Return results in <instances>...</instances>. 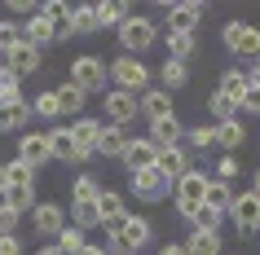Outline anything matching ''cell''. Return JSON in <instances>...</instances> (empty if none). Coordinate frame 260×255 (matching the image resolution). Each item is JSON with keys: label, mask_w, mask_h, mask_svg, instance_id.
Masks as SVG:
<instances>
[{"label": "cell", "mask_w": 260, "mask_h": 255, "mask_svg": "<svg viewBox=\"0 0 260 255\" xmlns=\"http://www.w3.org/2000/svg\"><path fill=\"white\" fill-rule=\"evenodd\" d=\"M36 255H62V251H57L53 242H49V246H36Z\"/></svg>", "instance_id": "52"}, {"label": "cell", "mask_w": 260, "mask_h": 255, "mask_svg": "<svg viewBox=\"0 0 260 255\" xmlns=\"http://www.w3.org/2000/svg\"><path fill=\"white\" fill-rule=\"evenodd\" d=\"M71 225L80 229V233L97 229V225H102V220H97V207H93V202H71Z\"/></svg>", "instance_id": "34"}, {"label": "cell", "mask_w": 260, "mask_h": 255, "mask_svg": "<svg viewBox=\"0 0 260 255\" xmlns=\"http://www.w3.org/2000/svg\"><path fill=\"white\" fill-rule=\"evenodd\" d=\"M212 136H216L225 150H234V145H243V141H247V128H243L238 119H230V123H212Z\"/></svg>", "instance_id": "31"}, {"label": "cell", "mask_w": 260, "mask_h": 255, "mask_svg": "<svg viewBox=\"0 0 260 255\" xmlns=\"http://www.w3.org/2000/svg\"><path fill=\"white\" fill-rule=\"evenodd\" d=\"M75 255H106V251H102V246H93V242H84V246H80Z\"/></svg>", "instance_id": "51"}, {"label": "cell", "mask_w": 260, "mask_h": 255, "mask_svg": "<svg viewBox=\"0 0 260 255\" xmlns=\"http://www.w3.org/2000/svg\"><path fill=\"white\" fill-rule=\"evenodd\" d=\"M18 97H22V80L0 66V101H18Z\"/></svg>", "instance_id": "41"}, {"label": "cell", "mask_w": 260, "mask_h": 255, "mask_svg": "<svg viewBox=\"0 0 260 255\" xmlns=\"http://www.w3.org/2000/svg\"><path fill=\"white\" fill-rule=\"evenodd\" d=\"M181 132H185L181 119L168 115V119H150V136H146V141H150L154 150H168V145H181Z\"/></svg>", "instance_id": "16"}, {"label": "cell", "mask_w": 260, "mask_h": 255, "mask_svg": "<svg viewBox=\"0 0 260 255\" xmlns=\"http://www.w3.org/2000/svg\"><path fill=\"white\" fill-rule=\"evenodd\" d=\"M5 185H36V172L14 159V163H5Z\"/></svg>", "instance_id": "39"}, {"label": "cell", "mask_w": 260, "mask_h": 255, "mask_svg": "<svg viewBox=\"0 0 260 255\" xmlns=\"http://www.w3.org/2000/svg\"><path fill=\"white\" fill-rule=\"evenodd\" d=\"M154 167H159L168 180H177V176L190 172V159H185V150H181V145H168V150H159V154H154Z\"/></svg>", "instance_id": "19"}, {"label": "cell", "mask_w": 260, "mask_h": 255, "mask_svg": "<svg viewBox=\"0 0 260 255\" xmlns=\"http://www.w3.org/2000/svg\"><path fill=\"white\" fill-rule=\"evenodd\" d=\"M230 202H234V189H230V180H207L203 207H212L216 215H225V211H230Z\"/></svg>", "instance_id": "25"}, {"label": "cell", "mask_w": 260, "mask_h": 255, "mask_svg": "<svg viewBox=\"0 0 260 255\" xmlns=\"http://www.w3.org/2000/svg\"><path fill=\"white\" fill-rule=\"evenodd\" d=\"M71 132V141H75V154L80 159H88V154H97V132H102V123L97 119H88V115H80V119L67 128Z\"/></svg>", "instance_id": "13"}, {"label": "cell", "mask_w": 260, "mask_h": 255, "mask_svg": "<svg viewBox=\"0 0 260 255\" xmlns=\"http://www.w3.org/2000/svg\"><path fill=\"white\" fill-rule=\"evenodd\" d=\"M230 215H234V229H238L243 238H256L260 233V198L251 194V189H247V194H234Z\"/></svg>", "instance_id": "6"}, {"label": "cell", "mask_w": 260, "mask_h": 255, "mask_svg": "<svg viewBox=\"0 0 260 255\" xmlns=\"http://www.w3.org/2000/svg\"><path fill=\"white\" fill-rule=\"evenodd\" d=\"M97 194H102L97 176H88V172H84V176H75V185H71V198H75V202H93Z\"/></svg>", "instance_id": "36"}, {"label": "cell", "mask_w": 260, "mask_h": 255, "mask_svg": "<svg viewBox=\"0 0 260 255\" xmlns=\"http://www.w3.org/2000/svg\"><path fill=\"white\" fill-rule=\"evenodd\" d=\"M238 110H251V115H260V88H247V97L238 101Z\"/></svg>", "instance_id": "48"}, {"label": "cell", "mask_w": 260, "mask_h": 255, "mask_svg": "<svg viewBox=\"0 0 260 255\" xmlns=\"http://www.w3.org/2000/svg\"><path fill=\"white\" fill-rule=\"evenodd\" d=\"M106 238L123 242V251L128 255H137L146 242H150V220L146 215H123L119 225H106Z\"/></svg>", "instance_id": "5"}, {"label": "cell", "mask_w": 260, "mask_h": 255, "mask_svg": "<svg viewBox=\"0 0 260 255\" xmlns=\"http://www.w3.org/2000/svg\"><path fill=\"white\" fill-rule=\"evenodd\" d=\"M207 180H212V176H207V172H194V167H190L185 176H177V180H172V194H177V211H181V220H190L194 207H203Z\"/></svg>", "instance_id": "3"}, {"label": "cell", "mask_w": 260, "mask_h": 255, "mask_svg": "<svg viewBox=\"0 0 260 255\" xmlns=\"http://www.w3.org/2000/svg\"><path fill=\"white\" fill-rule=\"evenodd\" d=\"M5 207H14V211H31L36 207V185H5Z\"/></svg>", "instance_id": "30"}, {"label": "cell", "mask_w": 260, "mask_h": 255, "mask_svg": "<svg viewBox=\"0 0 260 255\" xmlns=\"http://www.w3.org/2000/svg\"><path fill=\"white\" fill-rule=\"evenodd\" d=\"M185 255H220V233L216 229H190V242H181Z\"/></svg>", "instance_id": "20"}, {"label": "cell", "mask_w": 260, "mask_h": 255, "mask_svg": "<svg viewBox=\"0 0 260 255\" xmlns=\"http://www.w3.org/2000/svg\"><path fill=\"white\" fill-rule=\"evenodd\" d=\"M18 163H27L31 172L49 163V141H44V132H22L18 136Z\"/></svg>", "instance_id": "14"}, {"label": "cell", "mask_w": 260, "mask_h": 255, "mask_svg": "<svg viewBox=\"0 0 260 255\" xmlns=\"http://www.w3.org/2000/svg\"><path fill=\"white\" fill-rule=\"evenodd\" d=\"M93 207H97V220H102V225H119L123 215H133V211H128V202H123L115 189H102V194L93 198Z\"/></svg>", "instance_id": "18"}, {"label": "cell", "mask_w": 260, "mask_h": 255, "mask_svg": "<svg viewBox=\"0 0 260 255\" xmlns=\"http://www.w3.org/2000/svg\"><path fill=\"white\" fill-rule=\"evenodd\" d=\"M247 88H251V84H247V70L234 66V70H225V75H220V88H216V93H225L234 106H238V101L247 97Z\"/></svg>", "instance_id": "26"}, {"label": "cell", "mask_w": 260, "mask_h": 255, "mask_svg": "<svg viewBox=\"0 0 260 255\" xmlns=\"http://www.w3.org/2000/svg\"><path fill=\"white\" fill-rule=\"evenodd\" d=\"M53 246H57V251H62V255H75V251H80V246H84V233H80V229H75V225H67V229H62V233H57V238H53Z\"/></svg>", "instance_id": "38"}, {"label": "cell", "mask_w": 260, "mask_h": 255, "mask_svg": "<svg viewBox=\"0 0 260 255\" xmlns=\"http://www.w3.org/2000/svg\"><path fill=\"white\" fill-rule=\"evenodd\" d=\"M36 115H44V119H57V115H62V110H57V101H53V88H44L40 97H36Z\"/></svg>", "instance_id": "42"}, {"label": "cell", "mask_w": 260, "mask_h": 255, "mask_svg": "<svg viewBox=\"0 0 260 255\" xmlns=\"http://www.w3.org/2000/svg\"><path fill=\"white\" fill-rule=\"evenodd\" d=\"M230 176H238V159H234V154H220L216 176H212V180H230Z\"/></svg>", "instance_id": "46"}, {"label": "cell", "mask_w": 260, "mask_h": 255, "mask_svg": "<svg viewBox=\"0 0 260 255\" xmlns=\"http://www.w3.org/2000/svg\"><path fill=\"white\" fill-rule=\"evenodd\" d=\"M40 18L49 22L53 40H71V35H75V31H71V5H67V0H44V5H40Z\"/></svg>", "instance_id": "11"}, {"label": "cell", "mask_w": 260, "mask_h": 255, "mask_svg": "<svg viewBox=\"0 0 260 255\" xmlns=\"http://www.w3.org/2000/svg\"><path fill=\"white\" fill-rule=\"evenodd\" d=\"M106 80H115V88H119V93H133V97H137L141 88L150 84V70H146V62H141V57L119 53V57L106 66Z\"/></svg>", "instance_id": "1"}, {"label": "cell", "mask_w": 260, "mask_h": 255, "mask_svg": "<svg viewBox=\"0 0 260 255\" xmlns=\"http://www.w3.org/2000/svg\"><path fill=\"white\" fill-rule=\"evenodd\" d=\"M220 44L230 49L234 57H260V27L243 22V18H234L220 27Z\"/></svg>", "instance_id": "2"}, {"label": "cell", "mask_w": 260, "mask_h": 255, "mask_svg": "<svg viewBox=\"0 0 260 255\" xmlns=\"http://www.w3.org/2000/svg\"><path fill=\"white\" fill-rule=\"evenodd\" d=\"M123 145H128L123 128H102V132H97V154H106V159H123Z\"/></svg>", "instance_id": "27"}, {"label": "cell", "mask_w": 260, "mask_h": 255, "mask_svg": "<svg viewBox=\"0 0 260 255\" xmlns=\"http://www.w3.org/2000/svg\"><path fill=\"white\" fill-rule=\"evenodd\" d=\"M18 220H22V211H14V207L0 202V238H5V233H18Z\"/></svg>", "instance_id": "45"}, {"label": "cell", "mask_w": 260, "mask_h": 255, "mask_svg": "<svg viewBox=\"0 0 260 255\" xmlns=\"http://www.w3.org/2000/svg\"><path fill=\"white\" fill-rule=\"evenodd\" d=\"M137 106L146 110L150 119H168V115H172V93H164V88H150V93L141 97Z\"/></svg>", "instance_id": "28"}, {"label": "cell", "mask_w": 260, "mask_h": 255, "mask_svg": "<svg viewBox=\"0 0 260 255\" xmlns=\"http://www.w3.org/2000/svg\"><path fill=\"white\" fill-rule=\"evenodd\" d=\"M44 141H49V159H62V163H75V159H80L67 128H49V132H44Z\"/></svg>", "instance_id": "22"}, {"label": "cell", "mask_w": 260, "mask_h": 255, "mask_svg": "<svg viewBox=\"0 0 260 255\" xmlns=\"http://www.w3.org/2000/svg\"><path fill=\"white\" fill-rule=\"evenodd\" d=\"M159 255H185V246H181V242H164V246H159Z\"/></svg>", "instance_id": "49"}, {"label": "cell", "mask_w": 260, "mask_h": 255, "mask_svg": "<svg viewBox=\"0 0 260 255\" xmlns=\"http://www.w3.org/2000/svg\"><path fill=\"white\" fill-rule=\"evenodd\" d=\"M53 40V31H49V22H44L40 14H31L27 18V27H22V44H31V49H40L44 53V44Z\"/></svg>", "instance_id": "29"}, {"label": "cell", "mask_w": 260, "mask_h": 255, "mask_svg": "<svg viewBox=\"0 0 260 255\" xmlns=\"http://www.w3.org/2000/svg\"><path fill=\"white\" fill-rule=\"evenodd\" d=\"M133 194H137L141 202H159L172 194V180H168L159 167H146V172H133Z\"/></svg>", "instance_id": "9"}, {"label": "cell", "mask_w": 260, "mask_h": 255, "mask_svg": "<svg viewBox=\"0 0 260 255\" xmlns=\"http://www.w3.org/2000/svg\"><path fill=\"white\" fill-rule=\"evenodd\" d=\"M31 119V106L18 97V101H0V132H18V128H27Z\"/></svg>", "instance_id": "21"}, {"label": "cell", "mask_w": 260, "mask_h": 255, "mask_svg": "<svg viewBox=\"0 0 260 255\" xmlns=\"http://www.w3.org/2000/svg\"><path fill=\"white\" fill-rule=\"evenodd\" d=\"M181 141H190L194 150H207L216 136H212V128H185V132H181Z\"/></svg>", "instance_id": "43"}, {"label": "cell", "mask_w": 260, "mask_h": 255, "mask_svg": "<svg viewBox=\"0 0 260 255\" xmlns=\"http://www.w3.org/2000/svg\"><path fill=\"white\" fill-rule=\"evenodd\" d=\"M251 194L260 198V167H256V176H251Z\"/></svg>", "instance_id": "53"}, {"label": "cell", "mask_w": 260, "mask_h": 255, "mask_svg": "<svg viewBox=\"0 0 260 255\" xmlns=\"http://www.w3.org/2000/svg\"><path fill=\"white\" fill-rule=\"evenodd\" d=\"M220 220H225V215H216L212 207H194L190 211V229H216L220 233Z\"/></svg>", "instance_id": "40"}, {"label": "cell", "mask_w": 260, "mask_h": 255, "mask_svg": "<svg viewBox=\"0 0 260 255\" xmlns=\"http://www.w3.org/2000/svg\"><path fill=\"white\" fill-rule=\"evenodd\" d=\"M18 40H22V27L18 22H0V53H9Z\"/></svg>", "instance_id": "44"}, {"label": "cell", "mask_w": 260, "mask_h": 255, "mask_svg": "<svg viewBox=\"0 0 260 255\" xmlns=\"http://www.w3.org/2000/svg\"><path fill=\"white\" fill-rule=\"evenodd\" d=\"M137 97L133 93H119V88H110L106 93V115H110V128H123V123L137 119Z\"/></svg>", "instance_id": "12"}, {"label": "cell", "mask_w": 260, "mask_h": 255, "mask_svg": "<svg viewBox=\"0 0 260 255\" xmlns=\"http://www.w3.org/2000/svg\"><path fill=\"white\" fill-rule=\"evenodd\" d=\"M247 84H251V88H260V62H256L251 70H247Z\"/></svg>", "instance_id": "50"}, {"label": "cell", "mask_w": 260, "mask_h": 255, "mask_svg": "<svg viewBox=\"0 0 260 255\" xmlns=\"http://www.w3.org/2000/svg\"><path fill=\"white\" fill-rule=\"evenodd\" d=\"M0 255H22V242H18V233H5V238H0Z\"/></svg>", "instance_id": "47"}, {"label": "cell", "mask_w": 260, "mask_h": 255, "mask_svg": "<svg viewBox=\"0 0 260 255\" xmlns=\"http://www.w3.org/2000/svg\"><path fill=\"white\" fill-rule=\"evenodd\" d=\"M67 84H75L84 97H88V93H102V88H106V62L93 57V53H80L75 62H71V80Z\"/></svg>", "instance_id": "4"}, {"label": "cell", "mask_w": 260, "mask_h": 255, "mask_svg": "<svg viewBox=\"0 0 260 255\" xmlns=\"http://www.w3.org/2000/svg\"><path fill=\"white\" fill-rule=\"evenodd\" d=\"M53 101H57V110H62V115H80V110H84V93L75 88V84L53 88Z\"/></svg>", "instance_id": "32"}, {"label": "cell", "mask_w": 260, "mask_h": 255, "mask_svg": "<svg viewBox=\"0 0 260 255\" xmlns=\"http://www.w3.org/2000/svg\"><path fill=\"white\" fill-rule=\"evenodd\" d=\"M168 57L172 62H190L194 57V35H168Z\"/></svg>", "instance_id": "37"}, {"label": "cell", "mask_w": 260, "mask_h": 255, "mask_svg": "<svg viewBox=\"0 0 260 255\" xmlns=\"http://www.w3.org/2000/svg\"><path fill=\"white\" fill-rule=\"evenodd\" d=\"M0 194H5V163H0Z\"/></svg>", "instance_id": "54"}, {"label": "cell", "mask_w": 260, "mask_h": 255, "mask_svg": "<svg viewBox=\"0 0 260 255\" xmlns=\"http://www.w3.org/2000/svg\"><path fill=\"white\" fill-rule=\"evenodd\" d=\"M119 44L137 57L141 49H150V44H154V22H150V18H128V22L119 27Z\"/></svg>", "instance_id": "10"}, {"label": "cell", "mask_w": 260, "mask_h": 255, "mask_svg": "<svg viewBox=\"0 0 260 255\" xmlns=\"http://www.w3.org/2000/svg\"><path fill=\"white\" fill-rule=\"evenodd\" d=\"M128 18V0H97V27H123Z\"/></svg>", "instance_id": "23"}, {"label": "cell", "mask_w": 260, "mask_h": 255, "mask_svg": "<svg viewBox=\"0 0 260 255\" xmlns=\"http://www.w3.org/2000/svg\"><path fill=\"white\" fill-rule=\"evenodd\" d=\"M159 80H164V93L168 88H181V84L190 80V62H172V57H168L164 66H159Z\"/></svg>", "instance_id": "33"}, {"label": "cell", "mask_w": 260, "mask_h": 255, "mask_svg": "<svg viewBox=\"0 0 260 255\" xmlns=\"http://www.w3.org/2000/svg\"><path fill=\"white\" fill-rule=\"evenodd\" d=\"M154 154H159V150H154L146 136H128V145H123V163H128V172H146V167H154Z\"/></svg>", "instance_id": "17"}, {"label": "cell", "mask_w": 260, "mask_h": 255, "mask_svg": "<svg viewBox=\"0 0 260 255\" xmlns=\"http://www.w3.org/2000/svg\"><path fill=\"white\" fill-rule=\"evenodd\" d=\"M207 110H212V119H216V123L238 119V106H234V101H230L225 93H212V97H207Z\"/></svg>", "instance_id": "35"}, {"label": "cell", "mask_w": 260, "mask_h": 255, "mask_svg": "<svg viewBox=\"0 0 260 255\" xmlns=\"http://www.w3.org/2000/svg\"><path fill=\"white\" fill-rule=\"evenodd\" d=\"M71 31H75V35L102 31V27H97V5H93V0H84V5H71Z\"/></svg>", "instance_id": "24"}, {"label": "cell", "mask_w": 260, "mask_h": 255, "mask_svg": "<svg viewBox=\"0 0 260 255\" xmlns=\"http://www.w3.org/2000/svg\"><path fill=\"white\" fill-rule=\"evenodd\" d=\"M203 22V0H185V5H168V35H194Z\"/></svg>", "instance_id": "8"}, {"label": "cell", "mask_w": 260, "mask_h": 255, "mask_svg": "<svg viewBox=\"0 0 260 255\" xmlns=\"http://www.w3.org/2000/svg\"><path fill=\"white\" fill-rule=\"evenodd\" d=\"M31 225H36V233H40V238H57V233L67 229V207H62V202H53V198L36 202V207H31Z\"/></svg>", "instance_id": "7"}, {"label": "cell", "mask_w": 260, "mask_h": 255, "mask_svg": "<svg viewBox=\"0 0 260 255\" xmlns=\"http://www.w3.org/2000/svg\"><path fill=\"white\" fill-rule=\"evenodd\" d=\"M40 49H31V44H22L18 40L14 49H9V53H5V70H14L18 80H22V75H31V70H40Z\"/></svg>", "instance_id": "15"}]
</instances>
